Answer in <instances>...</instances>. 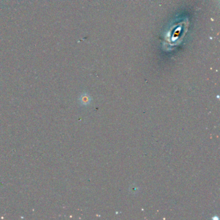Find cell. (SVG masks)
I'll return each mask as SVG.
<instances>
[{
	"instance_id": "obj_1",
	"label": "cell",
	"mask_w": 220,
	"mask_h": 220,
	"mask_svg": "<svg viewBox=\"0 0 220 220\" xmlns=\"http://www.w3.org/2000/svg\"><path fill=\"white\" fill-rule=\"evenodd\" d=\"M80 101L83 105H87L90 103V98L87 94H83L80 98Z\"/></svg>"
}]
</instances>
